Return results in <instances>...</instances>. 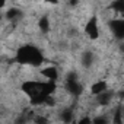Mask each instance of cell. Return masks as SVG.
Returning <instances> with one entry per match:
<instances>
[{"label": "cell", "mask_w": 124, "mask_h": 124, "mask_svg": "<svg viewBox=\"0 0 124 124\" xmlns=\"http://www.w3.org/2000/svg\"><path fill=\"white\" fill-rule=\"evenodd\" d=\"M38 28H39L44 34H47V32L50 31V21H48L47 16H42V18L38 21Z\"/></svg>", "instance_id": "obj_9"}, {"label": "cell", "mask_w": 124, "mask_h": 124, "mask_svg": "<svg viewBox=\"0 0 124 124\" xmlns=\"http://www.w3.org/2000/svg\"><path fill=\"white\" fill-rule=\"evenodd\" d=\"M111 9L115 12H123L124 10V0H114L111 5Z\"/></svg>", "instance_id": "obj_12"}, {"label": "cell", "mask_w": 124, "mask_h": 124, "mask_svg": "<svg viewBox=\"0 0 124 124\" xmlns=\"http://www.w3.org/2000/svg\"><path fill=\"white\" fill-rule=\"evenodd\" d=\"M78 123H80V124H82V123H92V118H89V117H85V118H80Z\"/></svg>", "instance_id": "obj_13"}, {"label": "cell", "mask_w": 124, "mask_h": 124, "mask_svg": "<svg viewBox=\"0 0 124 124\" xmlns=\"http://www.w3.org/2000/svg\"><path fill=\"white\" fill-rule=\"evenodd\" d=\"M6 6V0H0V9H3Z\"/></svg>", "instance_id": "obj_16"}, {"label": "cell", "mask_w": 124, "mask_h": 124, "mask_svg": "<svg viewBox=\"0 0 124 124\" xmlns=\"http://www.w3.org/2000/svg\"><path fill=\"white\" fill-rule=\"evenodd\" d=\"M44 2L48 5H58V0H44Z\"/></svg>", "instance_id": "obj_14"}, {"label": "cell", "mask_w": 124, "mask_h": 124, "mask_svg": "<svg viewBox=\"0 0 124 124\" xmlns=\"http://www.w3.org/2000/svg\"><path fill=\"white\" fill-rule=\"evenodd\" d=\"M60 118H61V121H64V123H70L73 120V111L70 108L63 109V111L60 112Z\"/></svg>", "instance_id": "obj_10"}, {"label": "cell", "mask_w": 124, "mask_h": 124, "mask_svg": "<svg viewBox=\"0 0 124 124\" xmlns=\"http://www.w3.org/2000/svg\"><path fill=\"white\" fill-rule=\"evenodd\" d=\"M107 89H108V85H107L105 80H96V82L92 83V86H91V93H92L93 96H96V95H99L101 92H104V91H107Z\"/></svg>", "instance_id": "obj_7"}, {"label": "cell", "mask_w": 124, "mask_h": 124, "mask_svg": "<svg viewBox=\"0 0 124 124\" xmlns=\"http://www.w3.org/2000/svg\"><path fill=\"white\" fill-rule=\"evenodd\" d=\"M16 63L23 64V66H32L38 67L44 63V54L41 53L39 48H37L32 44H25L18 48L16 55H15Z\"/></svg>", "instance_id": "obj_1"}, {"label": "cell", "mask_w": 124, "mask_h": 124, "mask_svg": "<svg viewBox=\"0 0 124 124\" xmlns=\"http://www.w3.org/2000/svg\"><path fill=\"white\" fill-rule=\"evenodd\" d=\"M82 63H83V66H85V67L92 66V63H93V54H92V53H85V54H83V60H82Z\"/></svg>", "instance_id": "obj_11"}, {"label": "cell", "mask_w": 124, "mask_h": 124, "mask_svg": "<svg viewBox=\"0 0 124 124\" xmlns=\"http://www.w3.org/2000/svg\"><path fill=\"white\" fill-rule=\"evenodd\" d=\"M21 16H22V12H21V9H18V8H10V9H8V12H6V15H5V18H6L8 21H18Z\"/></svg>", "instance_id": "obj_8"}, {"label": "cell", "mask_w": 124, "mask_h": 124, "mask_svg": "<svg viewBox=\"0 0 124 124\" xmlns=\"http://www.w3.org/2000/svg\"><path fill=\"white\" fill-rule=\"evenodd\" d=\"M79 5V0H70V6H78Z\"/></svg>", "instance_id": "obj_15"}, {"label": "cell", "mask_w": 124, "mask_h": 124, "mask_svg": "<svg viewBox=\"0 0 124 124\" xmlns=\"http://www.w3.org/2000/svg\"><path fill=\"white\" fill-rule=\"evenodd\" d=\"M112 96H114V93H112L109 89H107V91L101 92L99 95H96V102H98L99 105L105 107V105L111 104V101H112Z\"/></svg>", "instance_id": "obj_6"}, {"label": "cell", "mask_w": 124, "mask_h": 124, "mask_svg": "<svg viewBox=\"0 0 124 124\" xmlns=\"http://www.w3.org/2000/svg\"><path fill=\"white\" fill-rule=\"evenodd\" d=\"M112 35L117 38V39H123L124 38V21L121 18H117V19H111L109 23H108Z\"/></svg>", "instance_id": "obj_4"}, {"label": "cell", "mask_w": 124, "mask_h": 124, "mask_svg": "<svg viewBox=\"0 0 124 124\" xmlns=\"http://www.w3.org/2000/svg\"><path fill=\"white\" fill-rule=\"evenodd\" d=\"M85 34L89 39H98L99 38V25H98V18L91 16L88 22L85 23Z\"/></svg>", "instance_id": "obj_3"}, {"label": "cell", "mask_w": 124, "mask_h": 124, "mask_svg": "<svg viewBox=\"0 0 124 124\" xmlns=\"http://www.w3.org/2000/svg\"><path fill=\"white\" fill-rule=\"evenodd\" d=\"M64 88H66V91H67L70 95H73V96H79V95H82V92H83V86H82V83L79 82L76 73L67 75L66 82H64Z\"/></svg>", "instance_id": "obj_2"}, {"label": "cell", "mask_w": 124, "mask_h": 124, "mask_svg": "<svg viewBox=\"0 0 124 124\" xmlns=\"http://www.w3.org/2000/svg\"><path fill=\"white\" fill-rule=\"evenodd\" d=\"M41 75L47 79V80H57L58 79V70L55 66H47L41 69Z\"/></svg>", "instance_id": "obj_5"}]
</instances>
